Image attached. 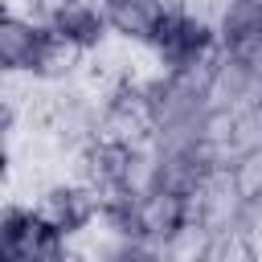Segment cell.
Instances as JSON below:
<instances>
[{
  "label": "cell",
  "instance_id": "6",
  "mask_svg": "<svg viewBox=\"0 0 262 262\" xmlns=\"http://www.w3.org/2000/svg\"><path fill=\"white\" fill-rule=\"evenodd\" d=\"M45 25L53 29V33H61L66 41H74V45H82L86 53H94L98 45H102V37H106V16H102V4H94V0H74V4H53L49 8V16H45Z\"/></svg>",
  "mask_w": 262,
  "mask_h": 262
},
{
  "label": "cell",
  "instance_id": "5",
  "mask_svg": "<svg viewBox=\"0 0 262 262\" xmlns=\"http://www.w3.org/2000/svg\"><path fill=\"white\" fill-rule=\"evenodd\" d=\"M45 33H49L45 20H33V16H20V12H4V20H0L4 74H33V61H37V49H41Z\"/></svg>",
  "mask_w": 262,
  "mask_h": 262
},
{
  "label": "cell",
  "instance_id": "7",
  "mask_svg": "<svg viewBox=\"0 0 262 262\" xmlns=\"http://www.w3.org/2000/svg\"><path fill=\"white\" fill-rule=\"evenodd\" d=\"M135 221H139V237H147V242H160V246H164V242H168V237L188 221V213H184V196L156 188L151 196L135 201Z\"/></svg>",
  "mask_w": 262,
  "mask_h": 262
},
{
  "label": "cell",
  "instance_id": "11",
  "mask_svg": "<svg viewBox=\"0 0 262 262\" xmlns=\"http://www.w3.org/2000/svg\"><path fill=\"white\" fill-rule=\"evenodd\" d=\"M111 262H164V250H160V242L131 237V242H119L111 250Z\"/></svg>",
  "mask_w": 262,
  "mask_h": 262
},
{
  "label": "cell",
  "instance_id": "1",
  "mask_svg": "<svg viewBox=\"0 0 262 262\" xmlns=\"http://www.w3.org/2000/svg\"><path fill=\"white\" fill-rule=\"evenodd\" d=\"M156 57L164 66V74H176V70H188L205 57H213L221 49L217 41V25L209 16H196V12H172L156 37Z\"/></svg>",
  "mask_w": 262,
  "mask_h": 262
},
{
  "label": "cell",
  "instance_id": "12",
  "mask_svg": "<svg viewBox=\"0 0 262 262\" xmlns=\"http://www.w3.org/2000/svg\"><path fill=\"white\" fill-rule=\"evenodd\" d=\"M53 262H90V254H86V250H74V246L66 242V250H61Z\"/></svg>",
  "mask_w": 262,
  "mask_h": 262
},
{
  "label": "cell",
  "instance_id": "8",
  "mask_svg": "<svg viewBox=\"0 0 262 262\" xmlns=\"http://www.w3.org/2000/svg\"><path fill=\"white\" fill-rule=\"evenodd\" d=\"M82 66H86V49L49 29L45 41H41V49H37V61H33V74H29V78H37V82H45V86H57V82L74 78Z\"/></svg>",
  "mask_w": 262,
  "mask_h": 262
},
{
  "label": "cell",
  "instance_id": "9",
  "mask_svg": "<svg viewBox=\"0 0 262 262\" xmlns=\"http://www.w3.org/2000/svg\"><path fill=\"white\" fill-rule=\"evenodd\" d=\"M213 246H217V233H213L209 225H201V221H184L160 250H164V262H209Z\"/></svg>",
  "mask_w": 262,
  "mask_h": 262
},
{
  "label": "cell",
  "instance_id": "2",
  "mask_svg": "<svg viewBox=\"0 0 262 262\" xmlns=\"http://www.w3.org/2000/svg\"><path fill=\"white\" fill-rule=\"evenodd\" d=\"M33 213H37L53 233H61V237L70 242L74 233H82V229H90V225L98 221L102 196L90 192V188L78 184V180H53V184H45V188L37 192Z\"/></svg>",
  "mask_w": 262,
  "mask_h": 262
},
{
  "label": "cell",
  "instance_id": "10",
  "mask_svg": "<svg viewBox=\"0 0 262 262\" xmlns=\"http://www.w3.org/2000/svg\"><path fill=\"white\" fill-rule=\"evenodd\" d=\"M233 184H237V192H242L246 201H258V196H262V147L237 156V164H233Z\"/></svg>",
  "mask_w": 262,
  "mask_h": 262
},
{
  "label": "cell",
  "instance_id": "13",
  "mask_svg": "<svg viewBox=\"0 0 262 262\" xmlns=\"http://www.w3.org/2000/svg\"><path fill=\"white\" fill-rule=\"evenodd\" d=\"M53 4H74V0H53Z\"/></svg>",
  "mask_w": 262,
  "mask_h": 262
},
{
  "label": "cell",
  "instance_id": "3",
  "mask_svg": "<svg viewBox=\"0 0 262 262\" xmlns=\"http://www.w3.org/2000/svg\"><path fill=\"white\" fill-rule=\"evenodd\" d=\"M66 250V237L53 233L33 205H8L4 209V262H53Z\"/></svg>",
  "mask_w": 262,
  "mask_h": 262
},
{
  "label": "cell",
  "instance_id": "4",
  "mask_svg": "<svg viewBox=\"0 0 262 262\" xmlns=\"http://www.w3.org/2000/svg\"><path fill=\"white\" fill-rule=\"evenodd\" d=\"M102 4V16L111 25V33L127 37V41H139V45H156L164 20L172 16V8L164 0H98Z\"/></svg>",
  "mask_w": 262,
  "mask_h": 262
}]
</instances>
